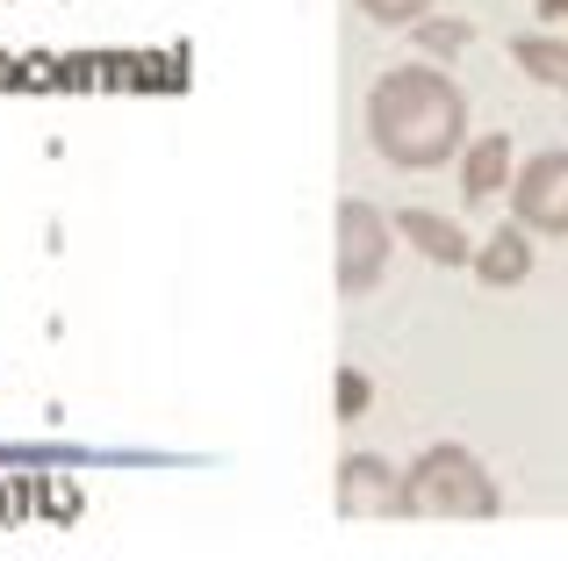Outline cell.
Returning a JSON list of instances; mask_svg holds the SVG:
<instances>
[{
	"instance_id": "1",
	"label": "cell",
	"mask_w": 568,
	"mask_h": 561,
	"mask_svg": "<svg viewBox=\"0 0 568 561\" xmlns=\"http://www.w3.org/2000/svg\"><path fill=\"white\" fill-rule=\"evenodd\" d=\"M367 144L403 173L454 166L468 152V94L439 65H396L367 86Z\"/></svg>"
},
{
	"instance_id": "2",
	"label": "cell",
	"mask_w": 568,
	"mask_h": 561,
	"mask_svg": "<svg viewBox=\"0 0 568 561\" xmlns=\"http://www.w3.org/2000/svg\"><path fill=\"white\" fill-rule=\"evenodd\" d=\"M504 490L468 447L439 439L425 447L410 468H403V490H396V519H497Z\"/></svg>"
},
{
	"instance_id": "3",
	"label": "cell",
	"mask_w": 568,
	"mask_h": 561,
	"mask_svg": "<svg viewBox=\"0 0 568 561\" xmlns=\"http://www.w3.org/2000/svg\"><path fill=\"white\" fill-rule=\"evenodd\" d=\"M396 216L375 210L367 195H346L338 202V295H367L375 280L388 274V253H396Z\"/></svg>"
},
{
	"instance_id": "4",
	"label": "cell",
	"mask_w": 568,
	"mask_h": 561,
	"mask_svg": "<svg viewBox=\"0 0 568 561\" xmlns=\"http://www.w3.org/2000/svg\"><path fill=\"white\" fill-rule=\"evenodd\" d=\"M511 216L532 238H568V152H532L511 181Z\"/></svg>"
},
{
	"instance_id": "5",
	"label": "cell",
	"mask_w": 568,
	"mask_h": 561,
	"mask_svg": "<svg viewBox=\"0 0 568 561\" xmlns=\"http://www.w3.org/2000/svg\"><path fill=\"white\" fill-rule=\"evenodd\" d=\"M454 166H460V195H468V202H497L504 187L518 181V152H511V137H504V130L468 137V152H460Z\"/></svg>"
},
{
	"instance_id": "6",
	"label": "cell",
	"mask_w": 568,
	"mask_h": 561,
	"mask_svg": "<svg viewBox=\"0 0 568 561\" xmlns=\"http://www.w3.org/2000/svg\"><path fill=\"white\" fill-rule=\"evenodd\" d=\"M396 238L410 245V253H425L432 267H468L475 259V238L439 210H396Z\"/></svg>"
},
{
	"instance_id": "7",
	"label": "cell",
	"mask_w": 568,
	"mask_h": 561,
	"mask_svg": "<svg viewBox=\"0 0 568 561\" xmlns=\"http://www.w3.org/2000/svg\"><path fill=\"white\" fill-rule=\"evenodd\" d=\"M396 490H403V468H388L382 453H346L338 468V511L361 519V511H396Z\"/></svg>"
},
{
	"instance_id": "8",
	"label": "cell",
	"mask_w": 568,
	"mask_h": 561,
	"mask_svg": "<svg viewBox=\"0 0 568 561\" xmlns=\"http://www.w3.org/2000/svg\"><path fill=\"white\" fill-rule=\"evenodd\" d=\"M468 274L483 280V288H518V280L532 274V231L518 224H504V231H489L483 245H475V259H468Z\"/></svg>"
},
{
	"instance_id": "9",
	"label": "cell",
	"mask_w": 568,
	"mask_h": 561,
	"mask_svg": "<svg viewBox=\"0 0 568 561\" xmlns=\"http://www.w3.org/2000/svg\"><path fill=\"white\" fill-rule=\"evenodd\" d=\"M511 65L532 72L540 86H555V94H568V43L547 37V29H526V37H511Z\"/></svg>"
},
{
	"instance_id": "10",
	"label": "cell",
	"mask_w": 568,
	"mask_h": 561,
	"mask_svg": "<svg viewBox=\"0 0 568 561\" xmlns=\"http://www.w3.org/2000/svg\"><path fill=\"white\" fill-rule=\"evenodd\" d=\"M353 8H361L367 22H382V29H410V22L432 14V0H353Z\"/></svg>"
},
{
	"instance_id": "11",
	"label": "cell",
	"mask_w": 568,
	"mask_h": 561,
	"mask_svg": "<svg viewBox=\"0 0 568 561\" xmlns=\"http://www.w3.org/2000/svg\"><path fill=\"white\" fill-rule=\"evenodd\" d=\"M367 396H375V389H367V375H353V367H346V375H338V418H361Z\"/></svg>"
},
{
	"instance_id": "12",
	"label": "cell",
	"mask_w": 568,
	"mask_h": 561,
	"mask_svg": "<svg viewBox=\"0 0 568 561\" xmlns=\"http://www.w3.org/2000/svg\"><path fill=\"white\" fill-rule=\"evenodd\" d=\"M540 14H547V22L561 29V22H568V0H540Z\"/></svg>"
}]
</instances>
